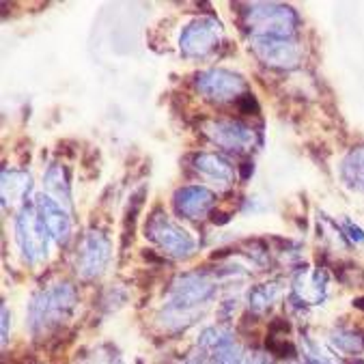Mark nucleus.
I'll use <instances>...</instances> for the list:
<instances>
[{
	"label": "nucleus",
	"mask_w": 364,
	"mask_h": 364,
	"mask_svg": "<svg viewBox=\"0 0 364 364\" xmlns=\"http://www.w3.org/2000/svg\"><path fill=\"white\" fill-rule=\"evenodd\" d=\"M302 349H304L306 364H343L338 355H334L323 345H319V343H315L311 338L302 341Z\"/></svg>",
	"instance_id": "obj_4"
},
{
	"label": "nucleus",
	"mask_w": 364,
	"mask_h": 364,
	"mask_svg": "<svg viewBox=\"0 0 364 364\" xmlns=\"http://www.w3.org/2000/svg\"><path fill=\"white\" fill-rule=\"evenodd\" d=\"M345 177L353 188L364 192V151H355L345 160Z\"/></svg>",
	"instance_id": "obj_5"
},
{
	"label": "nucleus",
	"mask_w": 364,
	"mask_h": 364,
	"mask_svg": "<svg viewBox=\"0 0 364 364\" xmlns=\"http://www.w3.org/2000/svg\"><path fill=\"white\" fill-rule=\"evenodd\" d=\"M71 302H74L71 291H54V294H43L41 298H37L31 304V315H28V323L33 332L48 330L60 323V319L71 309Z\"/></svg>",
	"instance_id": "obj_1"
},
{
	"label": "nucleus",
	"mask_w": 364,
	"mask_h": 364,
	"mask_svg": "<svg viewBox=\"0 0 364 364\" xmlns=\"http://www.w3.org/2000/svg\"><path fill=\"white\" fill-rule=\"evenodd\" d=\"M330 343L341 353H360L364 349V338L355 330H334L330 334Z\"/></svg>",
	"instance_id": "obj_3"
},
{
	"label": "nucleus",
	"mask_w": 364,
	"mask_h": 364,
	"mask_svg": "<svg viewBox=\"0 0 364 364\" xmlns=\"http://www.w3.org/2000/svg\"><path fill=\"white\" fill-rule=\"evenodd\" d=\"M46 220H48V229L54 231L56 237H58L60 242H65L67 235H69V225H67V220H65V215H63L50 200L46 203Z\"/></svg>",
	"instance_id": "obj_6"
},
{
	"label": "nucleus",
	"mask_w": 364,
	"mask_h": 364,
	"mask_svg": "<svg viewBox=\"0 0 364 364\" xmlns=\"http://www.w3.org/2000/svg\"><path fill=\"white\" fill-rule=\"evenodd\" d=\"M7 336H9V315L7 309H3V345H7Z\"/></svg>",
	"instance_id": "obj_8"
},
{
	"label": "nucleus",
	"mask_w": 364,
	"mask_h": 364,
	"mask_svg": "<svg viewBox=\"0 0 364 364\" xmlns=\"http://www.w3.org/2000/svg\"><path fill=\"white\" fill-rule=\"evenodd\" d=\"M89 364H121V358H119L117 353H112V351L100 349V351L89 360Z\"/></svg>",
	"instance_id": "obj_7"
},
{
	"label": "nucleus",
	"mask_w": 364,
	"mask_h": 364,
	"mask_svg": "<svg viewBox=\"0 0 364 364\" xmlns=\"http://www.w3.org/2000/svg\"><path fill=\"white\" fill-rule=\"evenodd\" d=\"M244 364H267V360H265L263 353H250Z\"/></svg>",
	"instance_id": "obj_9"
},
{
	"label": "nucleus",
	"mask_w": 364,
	"mask_h": 364,
	"mask_svg": "<svg viewBox=\"0 0 364 364\" xmlns=\"http://www.w3.org/2000/svg\"><path fill=\"white\" fill-rule=\"evenodd\" d=\"M296 291L302 302L315 306L321 304L326 294H328V278L323 272H311V274H302L300 280L296 282Z\"/></svg>",
	"instance_id": "obj_2"
}]
</instances>
